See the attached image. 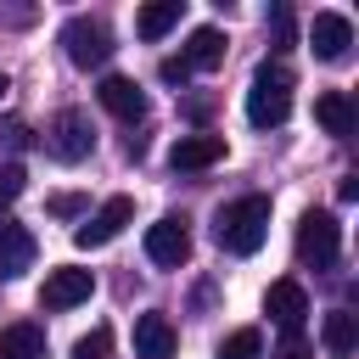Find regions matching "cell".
<instances>
[{
  "label": "cell",
  "instance_id": "obj_1",
  "mask_svg": "<svg viewBox=\"0 0 359 359\" xmlns=\"http://www.w3.org/2000/svg\"><path fill=\"white\" fill-rule=\"evenodd\" d=\"M264 236H269V196H236L213 219V241L236 258H252L264 247Z\"/></svg>",
  "mask_w": 359,
  "mask_h": 359
},
{
  "label": "cell",
  "instance_id": "obj_2",
  "mask_svg": "<svg viewBox=\"0 0 359 359\" xmlns=\"http://www.w3.org/2000/svg\"><path fill=\"white\" fill-rule=\"evenodd\" d=\"M292 118V73L280 62H258L252 90H247V123L258 129H280Z\"/></svg>",
  "mask_w": 359,
  "mask_h": 359
},
{
  "label": "cell",
  "instance_id": "obj_3",
  "mask_svg": "<svg viewBox=\"0 0 359 359\" xmlns=\"http://www.w3.org/2000/svg\"><path fill=\"white\" fill-rule=\"evenodd\" d=\"M62 45H67V62L84 67V73H90V67H107V56L118 50V45H112V28H107L101 17H67V22H62Z\"/></svg>",
  "mask_w": 359,
  "mask_h": 359
},
{
  "label": "cell",
  "instance_id": "obj_4",
  "mask_svg": "<svg viewBox=\"0 0 359 359\" xmlns=\"http://www.w3.org/2000/svg\"><path fill=\"white\" fill-rule=\"evenodd\" d=\"M337 252H342V224L331 213H303V224H297V258L314 264V269H331Z\"/></svg>",
  "mask_w": 359,
  "mask_h": 359
},
{
  "label": "cell",
  "instance_id": "obj_5",
  "mask_svg": "<svg viewBox=\"0 0 359 359\" xmlns=\"http://www.w3.org/2000/svg\"><path fill=\"white\" fill-rule=\"evenodd\" d=\"M90 146H95L90 112H84V107H62L56 123H50V157H56V163H84Z\"/></svg>",
  "mask_w": 359,
  "mask_h": 359
},
{
  "label": "cell",
  "instance_id": "obj_6",
  "mask_svg": "<svg viewBox=\"0 0 359 359\" xmlns=\"http://www.w3.org/2000/svg\"><path fill=\"white\" fill-rule=\"evenodd\" d=\"M146 258L163 264V269H180V264L191 258V230H185L180 213H168V219H157V224L146 230Z\"/></svg>",
  "mask_w": 359,
  "mask_h": 359
},
{
  "label": "cell",
  "instance_id": "obj_7",
  "mask_svg": "<svg viewBox=\"0 0 359 359\" xmlns=\"http://www.w3.org/2000/svg\"><path fill=\"white\" fill-rule=\"evenodd\" d=\"M129 219H135V202H129V196H107V202H101V208L73 230V241H79V247H107Z\"/></svg>",
  "mask_w": 359,
  "mask_h": 359
},
{
  "label": "cell",
  "instance_id": "obj_8",
  "mask_svg": "<svg viewBox=\"0 0 359 359\" xmlns=\"http://www.w3.org/2000/svg\"><path fill=\"white\" fill-rule=\"evenodd\" d=\"M90 292H95V275L62 264V269L45 275V286H39V309H73V303H90Z\"/></svg>",
  "mask_w": 359,
  "mask_h": 359
},
{
  "label": "cell",
  "instance_id": "obj_9",
  "mask_svg": "<svg viewBox=\"0 0 359 359\" xmlns=\"http://www.w3.org/2000/svg\"><path fill=\"white\" fill-rule=\"evenodd\" d=\"M264 314H269L286 337H297L303 320H309V292H303L297 280H269V292H264Z\"/></svg>",
  "mask_w": 359,
  "mask_h": 359
},
{
  "label": "cell",
  "instance_id": "obj_10",
  "mask_svg": "<svg viewBox=\"0 0 359 359\" xmlns=\"http://www.w3.org/2000/svg\"><path fill=\"white\" fill-rule=\"evenodd\" d=\"M309 45H314L320 62H342L348 45H353V22H348L342 11H314V22H309Z\"/></svg>",
  "mask_w": 359,
  "mask_h": 359
},
{
  "label": "cell",
  "instance_id": "obj_11",
  "mask_svg": "<svg viewBox=\"0 0 359 359\" xmlns=\"http://www.w3.org/2000/svg\"><path fill=\"white\" fill-rule=\"evenodd\" d=\"M34 252H39L34 230H28V224H17V219H0V275H6V280H17V275L34 264Z\"/></svg>",
  "mask_w": 359,
  "mask_h": 359
},
{
  "label": "cell",
  "instance_id": "obj_12",
  "mask_svg": "<svg viewBox=\"0 0 359 359\" xmlns=\"http://www.w3.org/2000/svg\"><path fill=\"white\" fill-rule=\"evenodd\" d=\"M224 28H213V22H202V28H191V39H185V50H180V62L191 67V73H213L219 62H224Z\"/></svg>",
  "mask_w": 359,
  "mask_h": 359
},
{
  "label": "cell",
  "instance_id": "obj_13",
  "mask_svg": "<svg viewBox=\"0 0 359 359\" xmlns=\"http://www.w3.org/2000/svg\"><path fill=\"white\" fill-rule=\"evenodd\" d=\"M95 95H101V107H107L112 118H123V123L146 118V95H140V84H135V79H123V73H107Z\"/></svg>",
  "mask_w": 359,
  "mask_h": 359
},
{
  "label": "cell",
  "instance_id": "obj_14",
  "mask_svg": "<svg viewBox=\"0 0 359 359\" xmlns=\"http://www.w3.org/2000/svg\"><path fill=\"white\" fill-rule=\"evenodd\" d=\"M219 157H224V135H208V129L180 135V140L168 146V163H174V168H213Z\"/></svg>",
  "mask_w": 359,
  "mask_h": 359
},
{
  "label": "cell",
  "instance_id": "obj_15",
  "mask_svg": "<svg viewBox=\"0 0 359 359\" xmlns=\"http://www.w3.org/2000/svg\"><path fill=\"white\" fill-rule=\"evenodd\" d=\"M174 342H180V337H174L168 314L151 309V314L135 320V353H140V359H174Z\"/></svg>",
  "mask_w": 359,
  "mask_h": 359
},
{
  "label": "cell",
  "instance_id": "obj_16",
  "mask_svg": "<svg viewBox=\"0 0 359 359\" xmlns=\"http://www.w3.org/2000/svg\"><path fill=\"white\" fill-rule=\"evenodd\" d=\"M314 118H320V129H325V135H337V140H348V135H353V123H359V112H353L348 90H325V95H314Z\"/></svg>",
  "mask_w": 359,
  "mask_h": 359
},
{
  "label": "cell",
  "instance_id": "obj_17",
  "mask_svg": "<svg viewBox=\"0 0 359 359\" xmlns=\"http://www.w3.org/2000/svg\"><path fill=\"white\" fill-rule=\"evenodd\" d=\"M320 342H325V353H331V359H348V353L359 348V314L331 309V314H325V325H320Z\"/></svg>",
  "mask_w": 359,
  "mask_h": 359
},
{
  "label": "cell",
  "instance_id": "obj_18",
  "mask_svg": "<svg viewBox=\"0 0 359 359\" xmlns=\"http://www.w3.org/2000/svg\"><path fill=\"white\" fill-rule=\"evenodd\" d=\"M0 359H45V331L28 325V320L6 325L0 331Z\"/></svg>",
  "mask_w": 359,
  "mask_h": 359
},
{
  "label": "cell",
  "instance_id": "obj_19",
  "mask_svg": "<svg viewBox=\"0 0 359 359\" xmlns=\"http://www.w3.org/2000/svg\"><path fill=\"white\" fill-rule=\"evenodd\" d=\"M180 11H185V0H151V6H140L135 34H140V39H163V34L180 22Z\"/></svg>",
  "mask_w": 359,
  "mask_h": 359
},
{
  "label": "cell",
  "instance_id": "obj_20",
  "mask_svg": "<svg viewBox=\"0 0 359 359\" xmlns=\"http://www.w3.org/2000/svg\"><path fill=\"white\" fill-rule=\"evenodd\" d=\"M219 359H264V337L252 325H241V331H230L219 342Z\"/></svg>",
  "mask_w": 359,
  "mask_h": 359
},
{
  "label": "cell",
  "instance_id": "obj_21",
  "mask_svg": "<svg viewBox=\"0 0 359 359\" xmlns=\"http://www.w3.org/2000/svg\"><path fill=\"white\" fill-rule=\"evenodd\" d=\"M73 359H112V331L95 325L90 337H79V342H73Z\"/></svg>",
  "mask_w": 359,
  "mask_h": 359
},
{
  "label": "cell",
  "instance_id": "obj_22",
  "mask_svg": "<svg viewBox=\"0 0 359 359\" xmlns=\"http://www.w3.org/2000/svg\"><path fill=\"white\" fill-rule=\"evenodd\" d=\"M22 185H28L22 163H6V168H0V213H6V208H11L17 196H22Z\"/></svg>",
  "mask_w": 359,
  "mask_h": 359
},
{
  "label": "cell",
  "instance_id": "obj_23",
  "mask_svg": "<svg viewBox=\"0 0 359 359\" xmlns=\"http://www.w3.org/2000/svg\"><path fill=\"white\" fill-rule=\"evenodd\" d=\"M50 213L56 219H73V213H84V196L79 191H62V196H50Z\"/></svg>",
  "mask_w": 359,
  "mask_h": 359
},
{
  "label": "cell",
  "instance_id": "obj_24",
  "mask_svg": "<svg viewBox=\"0 0 359 359\" xmlns=\"http://www.w3.org/2000/svg\"><path fill=\"white\" fill-rule=\"evenodd\" d=\"M275 359H314V348H309L303 337H286V342L275 348Z\"/></svg>",
  "mask_w": 359,
  "mask_h": 359
},
{
  "label": "cell",
  "instance_id": "obj_25",
  "mask_svg": "<svg viewBox=\"0 0 359 359\" xmlns=\"http://www.w3.org/2000/svg\"><path fill=\"white\" fill-rule=\"evenodd\" d=\"M157 73H163V84H185V79H191V67H185L180 56H168V62H163Z\"/></svg>",
  "mask_w": 359,
  "mask_h": 359
},
{
  "label": "cell",
  "instance_id": "obj_26",
  "mask_svg": "<svg viewBox=\"0 0 359 359\" xmlns=\"http://www.w3.org/2000/svg\"><path fill=\"white\" fill-rule=\"evenodd\" d=\"M275 39L292 45V11H286V6H275Z\"/></svg>",
  "mask_w": 359,
  "mask_h": 359
},
{
  "label": "cell",
  "instance_id": "obj_27",
  "mask_svg": "<svg viewBox=\"0 0 359 359\" xmlns=\"http://www.w3.org/2000/svg\"><path fill=\"white\" fill-rule=\"evenodd\" d=\"M6 90H11V79H6V73H0V95H6Z\"/></svg>",
  "mask_w": 359,
  "mask_h": 359
}]
</instances>
